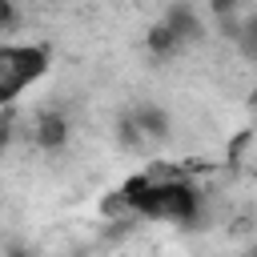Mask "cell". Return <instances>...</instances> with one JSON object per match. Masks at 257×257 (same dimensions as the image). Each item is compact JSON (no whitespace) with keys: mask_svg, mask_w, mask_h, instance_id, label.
<instances>
[{"mask_svg":"<svg viewBox=\"0 0 257 257\" xmlns=\"http://www.w3.org/2000/svg\"><path fill=\"white\" fill-rule=\"evenodd\" d=\"M133 213H141L149 221L189 225L197 217V189L185 185V181H149L141 189V197L133 201Z\"/></svg>","mask_w":257,"mask_h":257,"instance_id":"obj_1","label":"cell"},{"mask_svg":"<svg viewBox=\"0 0 257 257\" xmlns=\"http://www.w3.org/2000/svg\"><path fill=\"white\" fill-rule=\"evenodd\" d=\"M44 68H48L44 48H32V44L0 48V104H12L36 76H44Z\"/></svg>","mask_w":257,"mask_h":257,"instance_id":"obj_2","label":"cell"},{"mask_svg":"<svg viewBox=\"0 0 257 257\" xmlns=\"http://www.w3.org/2000/svg\"><path fill=\"white\" fill-rule=\"evenodd\" d=\"M68 141V120L60 112H40L36 120V145L40 149H60Z\"/></svg>","mask_w":257,"mask_h":257,"instance_id":"obj_3","label":"cell"},{"mask_svg":"<svg viewBox=\"0 0 257 257\" xmlns=\"http://www.w3.org/2000/svg\"><path fill=\"white\" fill-rule=\"evenodd\" d=\"M165 24L177 32V40H197L201 36V20H197V12L189 4H173L169 16H165Z\"/></svg>","mask_w":257,"mask_h":257,"instance_id":"obj_4","label":"cell"},{"mask_svg":"<svg viewBox=\"0 0 257 257\" xmlns=\"http://www.w3.org/2000/svg\"><path fill=\"white\" fill-rule=\"evenodd\" d=\"M137 128H145L149 137H165L169 133V116L161 112V108H153V104H145V108H137Z\"/></svg>","mask_w":257,"mask_h":257,"instance_id":"obj_5","label":"cell"},{"mask_svg":"<svg viewBox=\"0 0 257 257\" xmlns=\"http://www.w3.org/2000/svg\"><path fill=\"white\" fill-rule=\"evenodd\" d=\"M177 44H181V40H177V32H173L169 24H157V28L149 32V48H153L157 56H169V52H173Z\"/></svg>","mask_w":257,"mask_h":257,"instance_id":"obj_6","label":"cell"},{"mask_svg":"<svg viewBox=\"0 0 257 257\" xmlns=\"http://www.w3.org/2000/svg\"><path fill=\"white\" fill-rule=\"evenodd\" d=\"M233 36H237L241 52H245L249 60H257V16H249V20H245V24H241V28L233 32Z\"/></svg>","mask_w":257,"mask_h":257,"instance_id":"obj_7","label":"cell"},{"mask_svg":"<svg viewBox=\"0 0 257 257\" xmlns=\"http://www.w3.org/2000/svg\"><path fill=\"white\" fill-rule=\"evenodd\" d=\"M233 8H237V0H213V12H217V16H229Z\"/></svg>","mask_w":257,"mask_h":257,"instance_id":"obj_8","label":"cell"},{"mask_svg":"<svg viewBox=\"0 0 257 257\" xmlns=\"http://www.w3.org/2000/svg\"><path fill=\"white\" fill-rule=\"evenodd\" d=\"M8 20H12V4H8V0H0V28H4Z\"/></svg>","mask_w":257,"mask_h":257,"instance_id":"obj_9","label":"cell"}]
</instances>
